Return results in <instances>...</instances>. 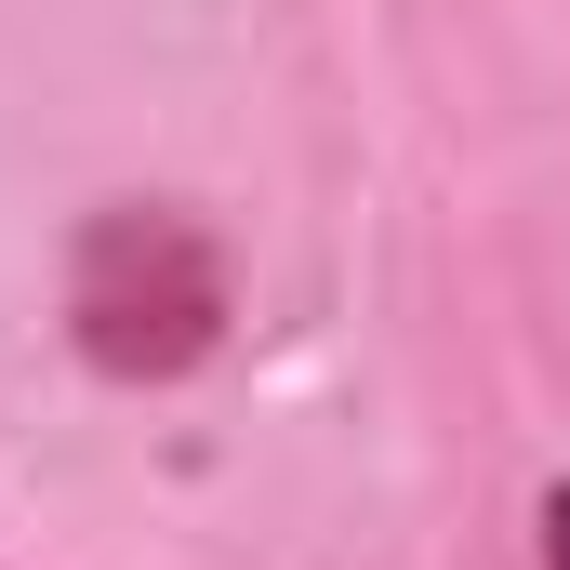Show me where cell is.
<instances>
[{
    "label": "cell",
    "instance_id": "obj_2",
    "mask_svg": "<svg viewBox=\"0 0 570 570\" xmlns=\"http://www.w3.org/2000/svg\"><path fill=\"white\" fill-rule=\"evenodd\" d=\"M531 544H544V570H570V478H544V504H531Z\"/></svg>",
    "mask_w": 570,
    "mask_h": 570
},
{
    "label": "cell",
    "instance_id": "obj_1",
    "mask_svg": "<svg viewBox=\"0 0 570 570\" xmlns=\"http://www.w3.org/2000/svg\"><path fill=\"white\" fill-rule=\"evenodd\" d=\"M67 332L107 385H173L226 345V253L186 213H94L67 253Z\"/></svg>",
    "mask_w": 570,
    "mask_h": 570
}]
</instances>
